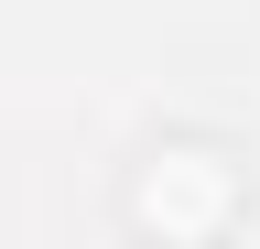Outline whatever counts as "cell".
<instances>
[{"mask_svg":"<svg viewBox=\"0 0 260 249\" xmlns=\"http://www.w3.org/2000/svg\"><path fill=\"white\" fill-rule=\"evenodd\" d=\"M249 217V173L239 152L217 141H152L130 163V228H162V238H217Z\"/></svg>","mask_w":260,"mask_h":249,"instance_id":"cell-1","label":"cell"}]
</instances>
